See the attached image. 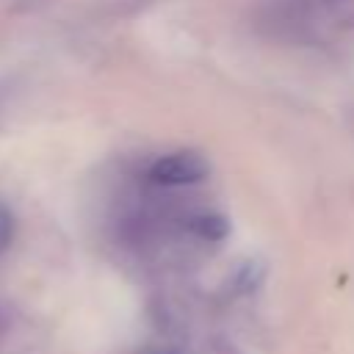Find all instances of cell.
Returning <instances> with one entry per match:
<instances>
[{
	"instance_id": "cell-2",
	"label": "cell",
	"mask_w": 354,
	"mask_h": 354,
	"mask_svg": "<svg viewBox=\"0 0 354 354\" xmlns=\"http://www.w3.org/2000/svg\"><path fill=\"white\" fill-rule=\"evenodd\" d=\"M14 230H17V221H14V213L0 202V252H6L14 241Z\"/></svg>"
},
{
	"instance_id": "cell-1",
	"label": "cell",
	"mask_w": 354,
	"mask_h": 354,
	"mask_svg": "<svg viewBox=\"0 0 354 354\" xmlns=\"http://www.w3.org/2000/svg\"><path fill=\"white\" fill-rule=\"evenodd\" d=\"M207 171H210V166L202 155H196V152H171V155L158 158L149 166V180L155 185L174 188V185L202 183L207 177Z\"/></svg>"
}]
</instances>
